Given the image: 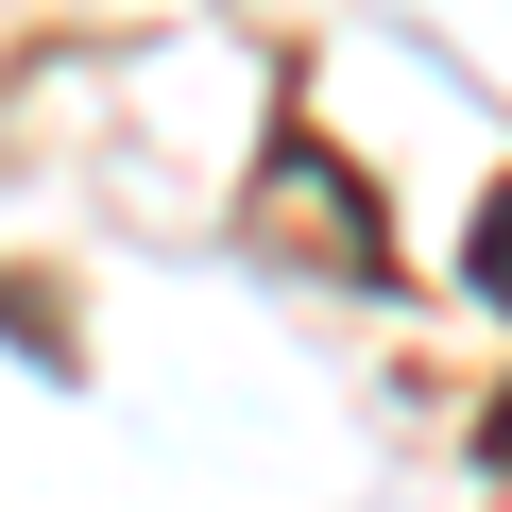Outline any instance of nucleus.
<instances>
[{"instance_id":"1","label":"nucleus","mask_w":512,"mask_h":512,"mask_svg":"<svg viewBox=\"0 0 512 512\" xmlns=\"http://www.w3.org/2000/svg\"><path fill=\"white\" fill-rule=\"evenodd\" d=\"M478 291H495V308H512V188H495V205H478Z\"/></svg>"},{"instance_id":"2","label":"nucleus","mask_w":512,"mask_h":512,"mask_svg":"<svg viewBox=\"0 0 512 512\" xmlns=\"http://www.w3.org/2000/svg\"><path fill=\"white\" fill-rule=\"evenodd\" d=\"M478 461H495V478H512V410H495V427H478Z\"/></svg>"}]
</instances>
